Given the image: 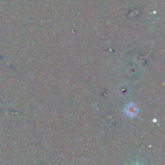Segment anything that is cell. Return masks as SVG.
Masks as SVG:
<instances>
[{
  "label": "cell",
  "mask_w": 165,
  "mask_h": 165,
  "mask_svg": "<svg viewBox=\"0 0 165 165\" xmlns=\"http://www.w3.org/2000/svg\"><path fill=\"white\" fill-rule=\"evenodd\" d=\"M137 113V109L135 108L133 104L129 105L127 108V113L129 116H134V114H136Z\"/></svg>",
  "instance_id": "cell-1"
}]
</instances>
